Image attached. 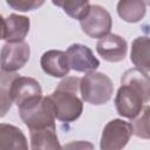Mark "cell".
<instances>
[{
	"instance_id": "obj_14",
	"label": "cell",
	"mask_w": 150,
	"mask_h": 150,
	"mask_svg": "<svg viewBox=\"0 0 150 150\" xmlns=\"http://www.w3.org/2000/svg\"><path fill=\"white\" fill-rule=\"evenodd\" d=\"M145 0H118L117 2V14L125 22H139L145 16Z\"/></svg>"
},
{
	"instance_id": "obj_6",
	"label": "cell",
	"mask_w": 150,
	"mask_h": 150,
	"mask_svg": "<svg viewBox=\"0 0 150 150\" xmlns=\"http://www.w3.org/2000/svg\"><path fill=\"white\" fill-rule=\"evenodd\" d=\"M84 34L93 39H100L110 33L112 19L110 13L100 5H90L86 16L80 20Z\"/></svg>"
},
{
	"instance_id": "obj_15",
	"label": "cell",
	"mask_w": 150,
	"mask_h": 150,
	"mask_svg": "<svg viewBox=\"0 0 150 150\" xmlns=\"http://www.w3.org/2000/svg\"><path fill=\"white\" fill-rule=\"evenodd\" d=\"M149 47L150 41L148 36H138L132 41L130 60L134 63L135 68L142 70L145 74H149L150 60H149Z\"/></svg>"
},
{
	"instance_id": "obj_11",
	"label": "cell",
	"mask_w": 150,
	"mask_h": 150,
	"mask_svg": "<svg viewBox=\"0 0 150 150\" xmlns=\"http://www.w3.org/2000/svg\"><path fill=\"white\" fill-rule=\"evenodd\" d=\"M40 64L42 70L52 77H64L69 74V64L66 52L50 49L42 54Z\"/></svg>"
},
{
	"instance_id": "obj_13",
	"label": "cell",
	"mask_w": 150,
	"mask_h": 150,
	"mask_svg": "<svg viewBox=\"0 0 150 150\" xmlns=\"http://www.w3.org/2000/svg\"><path fill=\"white\" fill-rule=\"evenodd\" d=\"M27 149V138L21 129L8 123H0V150Z\"/></svg>"
},
{
	"instance_id": "obj_18",
	"label": "cell",
	"mask_w": 150,
	"mask_h": 150,
	"mask_svg": "<svg viewBox=\"0 0 150 150\" xmlns=\"http://www.w3.org/2000/svg\"><path fill=\"white\" fill-rule=\"evenodd\" d=\"M52 2L61 7L68 16L76 20L83 19L90 8L89 0H52Z\"/></svg>"
},
{
	"instance_id": "obj_16",
	"label": "cell",
	"mask_w": 150,
	"mask_h": 150,
	"mask_svg": "<svg viewBox=\"0 0 150 150\" xmlns=\"http://www.w3.org/2000/svg\"><path fill=\"white\" fill-rule=\"evenodd\" d=\"M29 137H30V148L33 150L61 149L56 135V127H49L40 130H32L29 131Z\"/></svg>"
},
{
	"instance_id": "obj_7",
	"label": "cell",
	"mask_w": 150,
	"mask_h": 150,
	"mask_svg": "<svg viewBox=\"0 0 150 150\" xmlns=\"http://www.w3.org/2000/svg\"><path fill=\"white\" fill-rule=\"evenodd\" d=\"M30 47L23 41L6 42L0 50V69L15 73L29 60Z\"/></svg>"
},
{
	"instance_id": "obj_2",
	"label": "cell",
	"mask_w": 150,
	"mask_h": 150,
	"mask_svg": "<svg viewBox=\"0 0 150 150\" xmlns=\"http://www.w3.org/2000/svg\"><path fill=\"white\" fill-rule=\"evenodd\" d=\"M80 77L64 76L55 90L48 96L55 120L64 123L75 122L83 111V101L80 95Z\"/></svg>"
},
{
	"instance_id": "obj_10",
	"label": "cell",
	"mask_w": 150,
	"mask_h": 150,
	"mask_svg": "<svg viewBox=\"0 0 150 150\" xmlns=\"http://www.w3.org/2000/svg\"><path fill=\"white\" fill-rule=\"evenodd\" d=\"M96 52L108 62H120L127 56L128 43L122 36L109 33L98 39L96 43Z\"/></svg>"
},
{
	"instance_id": "obj_5",
	"label": "cell",
	"mask_w": 150,
	"mask_h": 150,
	"mask_svg": "<svg viewBox=\"0 0 150 150\" xmlns=\"http://www.w3.org/2000/svg\"><path fill=\"white\" fill-rule=\"evenodd\" d=\"M132 136V128L129 122L121 118L109 121L102 131L100 148L102 150H120L123 149Z\"/></svg>"
},
{
	"instance_id": "obj_17",
	"label": "cell",
	"mask_w": 150,
	"mask_h": 150,
	"mask_svg": "<svg viewBox=\"0 0 150 150\" xmlns=\"http://www.w3.org/2000/svg\"><path fill=\"white\" fill-rule=\"evenodd\" d=\"M16 76V73L0 70V118L5 117L12 108L13 98L11 95V86Z\"/></svg>"
},
{
	"instance_id": "obj_21",
	"label": "cell",
	"mask_w": 150,
	"mask_h": 150,
	"mask_svg": "<svg viewBox=\"0 0 150 150\" xmlns=\"http://www.w3.org/2000/svg\"><path fill=\"white\" fill-rule=\"evenodd\" d=\"M5 36V18L0 15V40H4Z\"/></svg>"
},
{
	"instance_id": "obj_1",
	"label": "cell",
	"mask_w": 150,
	"mask_h": 150,
	"mask_svg": "<svg viewBox=\"0 0 150 150\" xmlns=\"http://www.w3.org/2000/svg\"><path fill=\"white\" fill-rule=\"evenodd\" d=\"M149 74L137 68L124 71L121 77V87L115 97V107L118 115L129 120L137 117L149 102Z\"/></svg>"
},
{
	"instance_id": "obj_3",
	"label": "cell",
	"mask_w": 150,
	"mask_h": 150,
	"mask_svg": "<svg viewBox=\"0 0 150 150\" xmlns=\"http://www.w3.org/2000/svg\"><path fill=\"white\" fill-rule=\"evenodd\" d=\"M114 94V83L108 75L100 71H89L80 80V95L82 101L102 105L108 103Z\"/></svg>"
},
{
	"instance_id": "obj_19",
	"label": "cell",
	"mask_w": 150,
	"mask_h": 150,
	"mask_svg": "<svg viewBox=\"0 0 150 150\" xmlns=\"http://www.w3.org/2000/svg\"><path fill=\"white\" fill-rule=\"evenodd\" d=\"M149 111L150 109L146 104L143 108L142 112L137 117L132 118V122L130 123L132 128V135L144 139H149Z\"/></svg>"
},
{
	"instance_id": "obj_9",
	"label": "cell",
	"mask_w": 150,
	"mask_h": 150,
	"mask_svg": "<svg viewBox=\"0 0 150 150\" xmlns=\"http://www.w3.org/2000/svg\"><path fill=\"white\" fill-rule=\"evenodd\" d=\"M69 68L79 73L94 71L100 67V61L94 56L91 49L84 45H70L66 52Z\"/></svg>"
},
{
	"instance_id": "obj_8",
	"label": "cell",
	"mask_w": 150,
	"mask_h": 150,
	"mask_svg": "<svg viewBox=\"0 0 150 150\" xmlns=\"http://www.w3.org/2000/svg\"><path fill=\"white\" fill-rule=\"evenodd\" d=\"M11 95L13 98V103L20 107L22 104L41 98L42 89L40 83L35 79L18 75L12 82Z\"/></svg>"
},
{
	"instance_id": "obj_20",
	"label": "cell",
	"mask_w": 150,
	"mask_h": 150,
	"mask_svg": "<svg viewBox=\"0 0 150 150\" xmlns=\"http://www.w3.org/2000/svg\"><path fill=\"white\" fill-rule=\"evenodd\" d=\"M46 0H6L7 5L19 12H29L38 9L45 4Z\"/></svg>"
},
{
	"instance_id": "obj_12",
	"label": "cell",
	"mask_w": 150,
	"mask_h": 150,
	"mask_svg": "<svg viewBox=\"0 0 150 150\" xmlns=\"http://www.w3.org/2000/svg\"><path fill=\"white\" fill-rule=\"evenodd\" d=\"M30 27V21L28 16L20 14H9L5 18V36L6 42H18L23 41L27 36Z\"/></svg>"
},
{
	"instance_id": "obj_4",
	"label": "cell",
	"mask_w": 150,
	"mask_h": 150,
	"mask_svg": "<svg viewBox=\"0 0 150 150\" xmlns=\"http://www.w3.org/2000/svg\"><path fill=\"white\" fill-rule=\"evenodd\" d=\"M19 115L26 127L32 130H40L55 125V115L52 102L48 96L18 107Z\"/></svg>"
}]
</instances>
